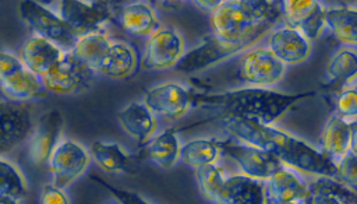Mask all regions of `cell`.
<instances>
[{
	"label": "cell",
	"mask_w": 357,
	"mask_h": 204,
	"mask_svg": "<svg viewBox=\"0 0 357 204\" xmlns=\"http://www.w3.org/2000/svg\"><path fill=\"white\" fill-rule=\"evenodd\" d=\"M225 127L231 137L269 151L289 168L319 177L337 176V165L322 151L271 124L247 119H229Z\"/></svg>",
	"instance_id": "cell-1"
},
{
	"label": "cell",
	"mask_w": 357,
	"mask_h": 204,
	"mask_svg": "<svg viewBox=\"0 0 357 204\" xmlns=\"http://www.w3.org/2000/svg\"><path fill=\"white\" fill-rule=\"evenodd\" d=\"M314 95L315 91L283 94L255 87L218 94H195L192 95V105L218 110L229 119H247L271 124L280 119L296 102Z\"/></svg>",
	"instance_id": "cell-2"
},
{
	"label": "cell",
	"mask_w": 357,
	"mask_h": 204,
	"mask_svg": "<svg viewBox=\"0 0 357 204\" xmlns=\"http://www.w3.org/2000/svg\"><path fill=\"white\" fill-rule=\"evenodd\" d=\"M282 18L280 3L265 0H226L211 13L213 35L230 42H258Z\"/></svg>",
	"instance_id": "cell-3"
},
{
	"label": "cell",
	"mask_w": 357,
	"mask_h": 204,
	"mask_svg": "<svg viewBox=\"0 0 357 204\" xmlns=\"http://www.w3.org/2000/svg\"><path fill=\"white\" fill-rule=\"evenodd\" d=\"M18 11L21 18L32 29L33 35L56 43L63 50L71 52L74 49L78 36L60 15L54 14L40 3L31 0L20 1Z\"/></svg>",
	"instance_id": "cell-4"
},
{
	"label": "cell",
	"mask_w": 357,
	"mask_h": 204,
	"mask_svg": "<svg viewBox=\"0 0 357 204\" xmlns=\"http://www.w3.org/2000/svg\"><path fill=\"white\" fill-rule=\"evenodd\" d=\"M257 42L244 43H230L216 35L206 36L198 46L185 52L178 63L174 66L176 70L181 73H194L205 70L222 60L230 59L240 52L254 46Z\"/></svg>",
	"instance_id": "cell-5"
},
{
	"label": "cell",
	"mask_w": 357,
	"mask_h": 204,
	"mask_svg": "<svg viewBox=\"0 0 357 204\" xmlns=\"http://www.w3.org/2000/svg\"><path fill=\"white\" fill-rule=\"evenodd\" d=\"M219 147L227 156L236 161V163L240 166L245 176L254 179L268 180L276 172L286 166L279 158H276L269 151L245 143L241 144L229 140L225 143H219Z\"/></svg>",
	"instance_id": "cell-6"
},
{
	"label": "cell",
	"mask_w": 357,
	"mask_h": 204,
	"mask_svg": "<svg viewBox=\"0 0 357 204\" xmlns=\"http://www.w3.org/2000/svg\"><path fill=\"white\" fill-rule=\"evenodd\" d=\"M33 131L32 109L21 101L0 103V152L13 151Z\"/></svg>",
	"instance_id": "cell-7"
},
{
	"label": "cell",
	"mask_w": 357,
	"mask_h": 204,
	"mask_svg": "<svg viewBox=\"0 0 357 204\" xmlns=\"http://www.w3.org/2000/svg\"><path fill=\"white\" fill-rule=\"evenodd\" d=\"M60 17L79 38L95 34L110 17V6L106 1H60Z\"/></svg>",
	"instance_id": "cell-8"
},
{
	"label": "cell",
	"mask_w": 357,
	"mask_h": 204,
	"mask_svg": "<svg viewBox=\"0 0 357 204\" xmlns=\"http://www.w3.org/2000/svg\"><path fill=\"white\" fill-rule=\"evenodd\" d=\"M92 77L93 70L78 60L71 52H67L63 60L50 73L42 77V82L46 91L67 95L85 88Z\"/></svg>",
	"instance_id": "cell-9"
},
{
	"label": "cell",
	"mask_w": 357,
	"mask_h": 204,
	"mask_svg": "<svg viewBox=\"0 0 357 204\" xmlns=\"http://www.w3.org/2000/svg\"><path fill=\"white\" fill-rule=\"evenodd\" d=\"M184 53L183 36L174 28H159L148 39L142 66L148 70L174 67Z\"/></svg>",
	"instance_id": "cell-10"
},
{
	"label": "cell",
	"mask_w": 357,
	"mask_h": 204,
	"mask_svg": "<svg viewBox=\"0 0 357 204\" xmlns=\"http://www.w3.org/2000/svg\"><path fill=\"white\" fill-rule=\"evenodd\" d=\"M89 163V155L82 145L75 141H61L54 150L49 169L53 175V184L59 189L68 187Z\"/></svg>",
	"instance_id": "cell-11"
},
{
	"label": "cell",
	"mask_w": 357,
	"mask_h": 204,
	"mask_svg": "<svg viewBox=\"0 0 357 204\" xmlns=\"http://www.w3.org/2000/svg\"><path fill=\"white\" fill-rule=\"evenodd\" d=\"M240 78L259 88L271 87L283 77L284 64L265 48L247 52L240 64Z\"/></svg>",
	"instance_id": "cell-12"
},
{
	"label": "cell",
	"mask_w": 357,
	"mask_h": 204,
	"mask_svg": "<svg viewBox=\"0 0 357 204\" xmlns=\"http://www.w3.org/2000/svg\"><path fill=\"white\" fill-rule=\"evenodd\" d=\"M282 17L287 27L300 31L307 39H315L325 28V10L315 0L280 1Z\"/></svg>",
	"instance_id": "cell-13"
},
{
	"label": "cell",
	"mask_w": 357,
	"mask_h": 204,
	"mask_svg": "<svg viewBox=\"0 0 357 204\" xmlns=\"http://www.w3.org/2000/svg\"><path fill=\"white\" fill-rule=\"evenodd\" d=\"M63 123V116L57 109H50L39 117L29 150V156L33 163L43 165L50 161L54 150L60 144L59 140Z\"/></svg>",
	"instance_id": "cell-14"
},
{
	"label": "cell",
	"mask_w": 357,
	"mask_h": 204,
	"mask_svg": "<svg viewBox=\"0 0 357 204\" xmlns=\"http://www.w3.org/2000/svg\"><path fill=\"white\" fill-rule=\"evenodd\" d=\"M192 103V95L187 88L174 82H166L146 91L145 105L156 115L177 119Z\"/></svg>",
	"instance_id": "cell-15"
},
{
	"label": "cell",
	"mask_w": 357,
	"mask_h": 204,
	"mask_svg": "<svg viewBox=\"0 0 357 204\" xmlns=\"http://www.w3.org/2000/svg\"><path fill=\"white\" fill-rule=\"evenodd\" d=\"M66 53L67 52L56 43L38 35H32L22 46L21 61L29 71L42 78L63 60Z\"/></svg>",
	"instance_id": "cell-16"
},
{
	"label": "cell",
	"mask_w": 357,
	"mask_h": 204,
	"mask_svg": "<svg viewBox=\"0 0 357 204\" xmlns=\"http://www.w3.org/2000/svg\"><path fill=\"white\" fill-rule=\"evenodd\" d=\"M218 204H266V183L245 175L230 176L216 198Z\"/></svg>",
	"instance_id": "cell-17"
},
{
	"label": "cell",
	"mask_w": 357,
	"mask_h": 204,
	"mask_svg": "<svg viewBox=\"0 0 357 204\" xmlns=\"http://www.w3.org/2000/svg\"><path fill=\"white\" fill-rule=\"evenodd\" d=\"M269 50L283 64H297L310 56L311 46L300 31L286 25L269 35Z\"/></svg>",
	"instance_id": "cell-18"
},
{
	"label": "cell",
	"mask_w": 357,
	"mask_h": 204,
	"mask_svg": "<svg viewBox=\"0 0 357 204\" xmlns=\"http://www.w3.org/2000/svg\"><path fill=\"white\" fill-rule=\"evenodd\" d=\"M310 186L290 168H283L266 182V197L280 203L305 201Z\"/></svg>",
	"instance_id": "cell-19"
},
{
	"label": "cell",
	"mask_w": 357,
	"mask_h": 204,
	"mask_svg": "<svg viewBox=\"0 0 357 204\" xmlns=\"http://www.w3.org/2000/svg\"><path fill=\"white\" fill-rule=\"evenodd\" d=\"M119 120L123 129L132 137L138 138L141 144L149 141L156 131L158 122L153 112L139 102H132L119 112Z\"/></svg>",
	"instance_id": "cell-20"
},
{
	"label": "cell",
	"mask_w": 357,
	"mask_h": 204,
	"mask_svg": "<svg viewBox=\"0 0 357 204\" xmlns=\"http://www.w3.org/2000/svg\"><path fill=\"white\" fill-rule=\"evenodd\" d=\"M351 141V124L342 116L333 115L321 136V151L337 163L346 152L350 150Z\"/></svg>",
	"instance_id": "cell-21"
},
{
	"label": "cell",
	"mask_w": 357,
	"mask_h": 204,
	"mask_svg": "<svg viewBox=\"0 0 357 204\" xmlns=\"http://www.w3.org/2000/svg\"><path fill=\"white\" fill-rule=\"evenodd\" d=\"M0 80L3 92L11 101H26L46 95V88L42 82V78L29 71L26 67Z\"/></svg>",
	"instance_id": "cell-22"
},
{
	"label": "cell",
	"mask_w": 357,
	"mask_h": 204,
	"mask_svg": "<svg viewBox=\"0 0 357 204\" xmlns=\"http://www.w3.org/2000/svg\"><path fill=\"white\" fill-rule=\"evenodd\" d=\"M120 20L124 29L138 36H151L159 29V22L153 10L145 3L124 6L120 13Z\"/></svg>",
	"instance_id": "cell-23"
},
{
	"label": "cell",
	"mask_w": 357,
	"mask_h": 204,
	"mask_svg": "<svg viewBox=\"0 0 357 204\" xmlns=\"http://www.w3.org/2000/svg\"><path fill=\"white\" fill-rule=\"evenodd\" d=\"M135 67V52L126 43H113L102 59L98 71L112 78H124L130 75Z\"/></svg>",
	"instance_id": "cell-24"
},
{
	"label": "cell",
	"mask_w": 357,
	"mask_h": 204,
	"mask_svg": "<svg viewBox=\"0 0 357 204\" xmlns=\"http://www.w3.org/2000/svg\"><path fill=\"white\" fill-rule=\"evenodd\" d=\"M325 22L337 41L357 46V8L347 6L328 8Z\"/></svg>",
	"instance_id": "cell-25"
},
{
	"label": "cell",
	"mask_w": 357,
	"mask_h": 204,
	"mask_svg": "<svg viewBox=\"0 0 357 204\" xmlns=\"http://www.w3.org/2000/svg\"><path fill=\"white\" fill-rule=\"evenodd\" d=\"M113 43L103 34L95 32L79 36L71 53L84 64L91 67L93 71H98L102 59L105 57L106 52L110 49Z\"/></svg>",
	"instance_id": "cell-26"
},
{
	"label": "cell",
	"mask_w": 357,
	"mask_h": 204,
	"mask_svg": "<svg viewBox=\"0 0 357 204\" xmlns=\"http://www.w3.org/2000/svg\"><path fill=\"white\" fill-rule=\"evenodd\" d=\"M91 155L96 163L106 172H128L131 169L132 158L127 155L116 143L95 141L91 145Z\"/></svg>",
	"instance_id": "cell-27"
},
{
	"label": "cell",
	"mask_w": 357,
	"mask_h": 204,
	"mask_svg": "<svg viewBox=\"0 0 357 204\" xmlns=\"http://www.w3.org/2000/svg\"><path fill=\"white\" fill-rule=\"evenodd\" d=\"M326 74L329 87L342 88L357 77V52L343 49L337 52L329 61Z\"/></svg>",
	"instance_id": "cell-28"
},
{
	"label": "cell",
	"mask_w": 357,
	"mask_h": 204,
	"mask_svg": "<svg viewBox=\"0 0 357 204\" xmlns=\"http://www.w3.org/2000/svg\"><path fill=\"white\" fill-rule=\"evenodd\" d=\"M219 143L215 140L197 138L185 143L180 150V159L194 168H201L205 165H212L219 156Z\"/></svg>",
	"instance_id": "cell-29"
},
{
	"label": "cell",
	"mask_w": 357,
	"mask_h": 204,
	"mask_svg": "<svg viewBox=\"0 0 357 204\" xmlns=\"http://www.w3.org/2000/svg\"><path fill=\"white\" fill-rule=\"evenodd\" d=\"M180 150L181 147L178 145L174 131L166 130L151 141V144L145 150V154L159 166L170 168L180 156Z\"/></svg>",
	"instance_id": "cell-30"
},
{
	"label": "cell",
	"mask_w": 357,
	"mask_h": 204,
	"mask_svg": "<svg viewBox=\"0 0 357 204\" xmlns=\"http://www.w3.org/2000/svg\"><path fill=\"white\" fill-rule=\"evenodd\" d=\"M28 186L20 170L6 159L0 161V194L15 200L26 196Z\"/></svg>",
	"instance_id": "cell-31"
},
{
	"label": "cell",
	"mask_w": 357,
	"mask_h": 204,
	"mask_svg": "<svg viewBox=\"0 0 357 204\" xmlns=\"http://www.w3.org/2000/svg\"><path fill=\"white\" fill-rule=\"evenodd\" d=\"M197 179H198V183H199L204 194L216 201V198L223 187V183L226 180L223 177L222 169L219 166H216L215 163L201 166L197 169Z\"/></svg>",
	"instance_id": "cell-32"
},
{
	"label": "cell",
	"mask_w": 357,
	"mask_h": 204,
	"mask_svg": "<svg viewBox=\"0 0 357 204\" xmlns=\"http://www.w3.org/2000/svg\"><path fill=\"white\" fill-rule=\"evenodd\" d=\"M310 186L332 193L343 204H357V190L351 189L344 183H340L339 180H335L333 177H318Z\"/></svg>",
	"instance_id": "cell-33"
},
{
	"label": "cell",
	"mask_w": 357,
	"mask_h": 204,
	"mask_svg": "<svg viewBox=\"0 0 357 204\" xmlns=\"http://www.w3.org/2000/svg\"><path fill=\"white\" fill-rule=\"evenodd\" d=\"M337 165V176L340 182L344 184L357 189V155L350 150L346 155L336 163Z\"/></svg>",
	"instance_id": "cell-34"
},
{
	"label": "cell",
	"mask_w": 357,
	"mask_h": 204,
	"mask_svg": "<svg viewBox=\"0 0 357 204\" xmlns=\"http://www.w3.org/2000/svg\"><path fill=\"white\" fill-rule=\"evenodd\" d=\"M336 109L343 119L357 117V91L354 88L343 89L336 99Z\"/></svg>",
	"instance_id": "cell-35"
},
{
	"label": "cell",
	"mask_w": 357,
	"mask_h": 204,
	"mask_svg": "<svg viewBox=\"0 0 357 204\" xmlns=\"http://www.w3.org/2000/svg\"><path fill=\"white\" fill-rule=\"evenodd\" d=\"M93 180H96L99 184H102L105 189H107L112 196L120 203V204H151L148 203L146 200H144L138 193L135 191H130V190H126V189H119V187H114L112 184H109L107 182H105L103 179H99V177H95L92 176Z\"/></svg>",
	"instance_id": "cell-36"
},
{
	"label": "cell",
	"mask_w": 357,
	"mask_h": 204,
	"mask_svg": "<svg viewBox=\"0 0 357 204\" xmlns=\"http://www.w3.org/2000/svg\"><path fill=\"white\" fill-rule=\"evenodd\" d=\"M40 204H70V201L63 189L54 184H46L40 193Z\"/></svg>",
	"instance_id": "cell-37"
},
{
	"label": "cell",
	"mask_w": 357,
	"mask_h": 204,
	"mask_svg": "<svg viewBox=\"0 0 357 204\" xmlns=\"http://www.w3.org/2000/svg\"><path fill=\"white\" fill-rule=\"evenodd\" d=\"M25 66L20 59H17L15 56H13L7 52H1V54H0V78L8 77V75L20 71Z\"/></svg>",
	"instance_id": "cell-38"
},
{
	"label": "cell",
	"mask_w": 357,
	"mask_h": 204,
	"mask_svg": "<svg viewBox=\"0 0 357 204\" xmlns=\"http://www.w3.org/2000/svg\"><path fill=\"white\" fill-rule=\"evenodd\" d=\"M305 204H343V203L332 193L310 186V196L307 197Z\"/></svg>",
	"instance_id": "cell-39"
},
{
	"label": "cell",
	"mask_w": 357,
	"mask_h": 204,
	"mask_svg": "<svg viewBox=\"0 0 357 204\" xmlns=\"http://www.w3.org/2000/svg\"><path fill=\"white\" fill-rule=\"evenodd\" d=\"M351 124V141H350V151L357 155V120L350 122Z\"/></svg>",
	"instance_id": "cell-40"
},
{
	"label": "cell",
	"mask_w": 357,
	"mask_h": 204,
	"mask_svg": "<svg viewBox=\"0 0 357 204\" xmlns=\"http://www.w3.org/2000/svg\"><path fill=\"white\" fill-rule=\"evenodd\" d=\"M219 3H220V1H195L197 6H199L201 8H206V10H209L211 13H213V10L219 6Z\"/></svg>",
	"instance_id": "cell-41"
},
{
	"label": "cell",
	"mask_w": 357,
	"mask_h": 204,
	"mask_svg": "<svg viewBox=\"0 0 357 204\" xmlns=\"http://www.w3.org/2000/svg\"><path fill=\"white\" fill-rule=\"evenodd\" d=\"M0 204H18L15 198L7 197V196H0Z\"/></svg>",
	"instance_id": "cell-42"
},
{
	"label": "cell",
	"mask_w": 357,
	"mask_h": 204,
	"mask_svg": "<svg viewBox=\"0 0 357 204\" xmlns=\"http://www.w3.org/2000/svg\"><path fill=\"white\" fill-rule=\"evenodd\" d=\"M266 204H305V201H294V203H280V201H275L266 197Z\"/></svg>",
	"instance_id": "cell-43"
},
{
	"label": "cell",
	"mask_w": 357,
	"mask_h": 204,
	"mask_svg": "<svg viewBox=\"0 0 357 204\" xmlns=\"http://www.w3.org/2000/svg\"><path fill=\"white\" fill-rule=\"evenodd\" d=\"M353 88H354V89H356V91H357V85H356V87H353Z\"/></svg>",
	"instance_id": "cell-44"
}]
</instances>
